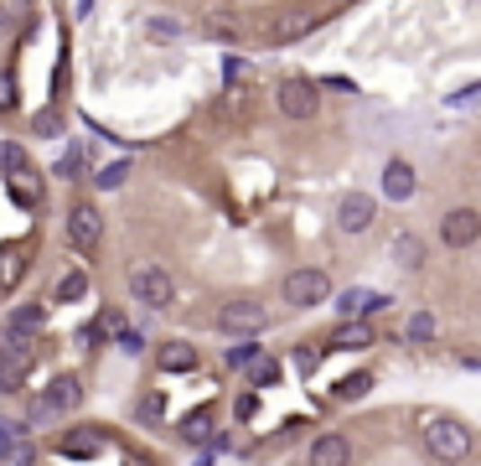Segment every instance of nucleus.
I'll return each instance as SVG.
<instances>
[{
	"label": "nucleus",
	"mask_w": 481,
	"mask_h": 466,
	"mask_svg": "<svg viewBox=\"0 0 481 466\" xmlns=\"http://www.w3.org/2000/svg\"><path fill=\"white\" fill-rule=\"evenodd\" d=\"M42 306H22L11 311L5 327H0V358H16V363H31L37 358V332H42Z\"/></svg>",
	"instance_id": "nucleus-1"
},
{
	"label": "nucleus",
	"mask_w": 481,
	"mask_h": 466,
	"mask_svg": "<svg viewBox=\"0 0 481 466\" xmlns=\"http://www.w3.org/2000/svg\"><path fill=\"white\" fill-rule=\"evenodd\" d=\"M424 445H430V456L440 462H466L471 456V430L450 415H435V420L424 425Z\"/></svg>",
	"instance_id": "nucleus-2"
},
{
	"label": "nucleus",
	"mask_w": 481,
	"mask_h": 466,
	"mask_svg": "<svg viewBox=\"0 0 481 466\" xmlns=\"http://www.w3.org/2000/svg\"><path fill=\"white\" fill-rule=\"evenodd\" d=\"M129 296L140 300V306H150V311H161V306L176 300V280H171L161 264H140V270L129 275Z\"/></svg>",
	"instance_id": "nucleus-3"
},
{
	"label": "nucleus",
	"mask_w": 481,
	"mask_h": 466,
	"mask_svg": "<svg viewBox=\"0 0 481 466\" xmlns=\"http://www.w3.org/2000/svg\"><path fill=\"white\" fill-rule=\"evenodd\" d=\"M78 399H84V383L73 379V373H58V379L47 383V394L37 399L31 420H52V415H67V409H78Z\"/></svg>",
	"instance_id": "nucleus-4"
},
{
	"label": "nucleus",
	"mask_w": 481,
	"mask_h": 466,
	"mask_svg": "<svg viewBox=\"0 0 481 466\" xmlns=\"http://www.w3.org/2000/svg\"><path fill=\"white\" fill-rule=\"evenodd\" d=\"M67 238H73V249H99V238H104V212L94 208V202H73L67 208Z\"/></svg>",
	"instance_id": "nucleus-5"
},
{
	"label": "nucleus",
	"mask_w": 481,
	"mask_h": 466,
	"mask_svg": "<svg viewBox=\"0 0 481 466\" xmlns=\"http://www.w3.org/2000/svg\"><path fill=\"white\" fill-rule=\"evenodd\" d=\"M274 104H280V114H285V120H316L321 94H316V84H306V78H285V84H280V94H274Z\"/></svg>",
	"instance_id": "nucleus-6"
},
{
	"label": "nucleus",
	"mask_w": 481,
	"mask_h": 466,
	"mask_svg": "<svg viewBox=\"0 0 481 466\" xmlns=\"http://www.w3.org/2000/svg\"><path fill=\"white\" fill-rule=\"evenodd\" d=\"M326 296H332V280L321 270H290L285 275V300L290 306H321Z\"/></svg>",
	"instance_id": "nucleus-7"
},
{
	"label": "nucleus",
	"mask_w": 481,
	"mask_h": 466,
	"mask_svg": "<svg viewBox=\"0 0 481 466\" xmlns=\"http://www.w3.org/2000/svg\"><path fill=\"white\" fill-rule=\"evenodd\" d=\"M440 238H445L450 249H471L481 238V212L477 208H450L440 218Z\"/></svg>",
	"instance_id": "nucleus-8"
},
{
	"label": "nucleus",
	"mask_w": 481,
	"mask_h": 466,
	"mask_svg": "<svg viewBox=\"0 0 481 466\" xmlns=\"http://www.w3.org/2000/svg\"><path fill=\"white\" fill-rule=\"evenodd\" d=\"M264 321H270V317H264V306H259V300H228V306L218 311V327L233 332V337H249V332H259Z\"/></svg>",
	"instance_id": "nucleus-9"
},
{
	"label": "nucleus",
	"mask_w": 481,
	"mask_h": 466,
	"mask_svg": "<svg viewBox=\"0 0 481 466\" xmlns=\"http://www.w3.org/2000/svg\"><path fill=\"white\" fill-rule=\"evenodd\" d=\"M316 26H321V11H316V5H295V11H280V16H274L270 42H300Z\"/></svg>",
	"instance_id": "nucleus-10"
},
{
	"label": "nucleus",
	"mask_w": 481,
	"mask_h": 466,
	"mask_svg": "<svg viewBox=\"0 0 481 466\" xmlns=\"http://www.w3.org/2000/svg\"><path fill=\"white\" fill-rule=\"evenodd\" d=\"M0 171L11 176V187H16V202H37V192H31V156L22 146H0Z\"/></svg>",
	"instance_id": "nucleus-11"
},
{
	"label": "nucleus",
	"mask_w": 481,
	"mask_h": 466,
	"mask_svg": "<svg viewBox=\"0 0 481 466\" xmlns=\"http://www.w3.org/2000/svg\"><path fill=\"white\" fill-rule=\"evenodd\" d=\"M373 218L378 212H373V197H368V192H347V197L336 202V229L342 233H362Z\"/></svg>",
	"instance_id": "nucleus-12"
},
{
	"label": "nucleus",
	"mask_w": 481,
	"mask_h": 466,
	"mask_svg": "<svg viewBox=\"0 0 481 466\" xmlns=\"http://www.w3.org/2000/svg\"><path fill=\"white\" fill-rule=\"evenodd\" d=\"M347 462H352V445H347V435L326 430V435H316V441H311V462H306V466H347Z\"/></svg>",
	"instance_id": "nucleus-13"
},
{
	"label": "nucleus",
	"mask_w": 481,
	"mask_h": 466,
	"mask_svg": "<svg viewBox=\"0 0 481 466\" xmlns=\"http://www.w3.org/2000/svg\"><path fill=\"white\" fill-rule=\"evenodd\" d=\"M336 306H342V317H347V321H362V317H373V311H383L388 296H378V291H347Z\"/></svg>",
	"instance_id": "nucleus-14"
},
{
	"label": "nucleus",
	"mask_w": 481,
	"mask_h": 466,
	"mask_svg": "<svg viewBox=\"0 0 481 466\" xmlns=\"http://www.w3.org/2000/svg\"><path fill=\"white\" fill-rule=\"evenodd\" d=\"M104 451V435L99 430H67L63 435V456H73V462H88V456H99Z\"/></svg>",
	"instance_id": "nucleus-15"
},
{
	"label": "nucleus",
	"mask_w": 481,
	"mask_h": 466,
	"mask_svg": "<svg viewBox=\"0 0 481 466\" xmlns=\"http://www.w3.org/2000/svg\"><path fill=\"white\" fill-rule=\"evenodd\" d=\"M383 192H388L394 202H404V197L414 192V166H409V161H388V166H383Z\"/></svg>",
	"instance_id": "nucleus-16"
},
{
	"label": "nucleus",
	"mask_w": 481,
	"mask_h": 466,
	"mask_svg": "<svg viewBox=\"0 0 481 466\" xmlns=\"http://www.w3.org/2000/svg\"><path fill=\"white\" fill-rule=\"evenodd\" d=\"M197 347H192V342H166V347H161V368H166V373H192V368H197Z\"/></svg>",
	"instance_id": "nucleus-17"
},
{
	"label": "nucleus",
	"mask_w": 481,
	"mask_h": 466,
	"mask_svg": "<svg viewBox=\"0 0 481 466\" xmlns=\"http://www.w3.org/2000/svg\"><path fill=\"white\" fill-rule=\"evenodd\" d=\"M332 347H336V353H357V347H373V327H368V321H347L342 332H332Z\"/></svg>",
	"instance_id": "nucleus-18"
},
{
	"label": "nucleus",
	"mask_w": 481,
	"mask_h": 466,
	"mask_svg": "<svg viewBox=\"0 0 481 466\" xmlns=\"http://www.w3.org/2000/svg\"><path fill=\"white\" fill-rule=\"evenodd\" d=\"M0 466H37V445L22 441V435L0 441Z\"/></svg>",
	"instance_id": "nucleus-19"
},
{
	"label": "nucleus",
	"mask_w": 481,
	"mask_h": 466,
	"mask_svg": "<svg viewBox=\"0 0 481 466\" xmlns=\"http://www.w3.org/2000/svg\"><path fill=\"white\" fill-rule=\"evenodd\" d=\"M394 259L404 264V270H419V264H424V244H419L414 233H398V238H394Z\"/></svg>",
	"instance_id": "nucleus-20"
},
{
	"label": "nucleus",
	"mask_w": 481,
	"mask_h": 466,
	"mask_svg": "<svg viewBox=\"0 0 481 466\" xmlns=\"http://www.w3.org/2000/svg\"><path fill=\"white\" fill-rule=\"evenodd\" d=\"M26 270V255H22V244H11V249H0V291L5 285H16Z\"/></svg>",
	"instance_id": "nucleus-21"
},
{
	"label": "nucleus",
	"mask_w": 481,
	"mask_h": 466,
	"mask_svg": "<svg viewBox=\"0 0 481 466\" xmlns=\"http://www.w3.org/2000/svg\"><path fill=\"white\" fill-rule=\"evenodd\" d=\"M26 368H31V363L0 358V394H22V389H26Z\"/></svg>",
	"instance_id": "nucleus-22"
},
{
	"label": "nucleus",
	"mask_w": 481,
	"mask_h": 466,
	"mask_svg": "<svg viewBox=\"0 0 481 466\" xmlns=\"http://www.w3.org/2000/svg\"><path fill=\"white\" fill-rule=\"evenodd\" d=\"M84 296H88V275L84 270H67V275L58 280V300H63V306H78Z\"/></svg>",
	"instance_id": "nucleus-23"
},
{
	"label": "nucleus",
	"mask_w": 481,
	"mask_h": 466,
	"mask_svg": "<svg viewBox=\"0 0 481 466\" xmlns=\"http://www.w3.org/2000/svg\"><path fill=\"white\" fill-rule=\"evenodd\" d=\"M368 389H373V373H347V379H336V383H332V394H336V399H347V404L362 399Z\"/></svg>",
	"instance_id": "nucleus-24"
},
{
	"label": "nucleus",
	"mask_w": 481,
	"mask_h": 466,
	"mask_svg": "<svg viewBox=\"0 0 481 466\" xmlns=\"http://www.w3.org/2000/svg\"><path fill=\"white\" fill-rule=\"evenodd\" d=\"M244 368H249V379H254V383H280V363L264 358V353H254V358L244 363Z\"/></svg>",
	"instance_id": "nucleus-25"
},
{
	"label": "nucleus",
	"mask_w": 481,
	"mask_h": 466,
	"mask_svg": "<svg viewBox=\"0 0 481 466\" xmlns=\"http://www.w3.org/2000/svg\"><path fill=\"white\" fill-rule=\"evenodd\" d=\"M182 435H187V441H208L212 435V409H192L187 425H182Z\"/></svg>",
	"instance_id": "nucleus-26"
},
{
	"label": "nucleus",
	"mask_w": 481,
	"mask_h": 466,
	"mask_svg": "<svg viewBox=\"0 0 481 466\" xmlns=\"http://www.w3.org/2000/svg\"><path fill=\"white\" fill-rule=\"evenodd\" d=\"M146 31L156 37V42H176V37H182V22H176V16H156Z\"/></svg>",
	"instance_id": "nucleus-27"
},
{
	"label": "nucleus",
	"mask_w": 481,
	"mask_h": 466,
	"mask_svg": "<svg viewBox=\"0 0 481 466\" xmlns=\"http://www.w3.org/2000/svg\"><path fill=\"white\" fill-rule=\"evenodd\" d=\"M125 176H129V161H109V166L104 171H99V176H94V182H99V187H120V182H125Z\"/></svg>",
	"instance_id": "nucleus-28"
},
{
	"label": "nucleus",
	"mask_w": 481,
	"mask_h": 466,
	"mask_svg": "<svg viewBox=\"0 0 481 466\" xmlns=\"http://www.w3.org/2000/svg\"><path fill=\"white\" fill-rule=\"evenodd\" d=\"M202 31H208V37H218V42H233V37H238V26H233L228 16H208V22H202Z\"/></svg>",
	"instance_id": "nucleus-29"
},
{
	"label": "nucleus",
	"mask_w": 481,
	"mask_h": 466,
	"mask_svg": "<svg viewBox=\"0 0 481 466\" xmlns=\"http://www.w3.org/2000/svg\"><path fill=\"white\" fill-rule=\"evenodd\" d=\"M430 337H435V317H430V311L409 317V342H430Z\"/></svg>",
	"instance_id": "nucleus-30"
},
{
	"label": "nucleus",
	"mask_w": 481,
	"mask_h": 466,
	"mask_svg": "<svg viewBox=\"0 0 481 466\" xmlns=\"http://www.w3.org/2000/svg\"><path fill=\"white\" fill-rule=\"evenodd\" d=\"M0 109H16V73H0Z\"/></svg>",
	"instance_id": "nucleus-31"
},
{
	"label": "nucleus",
	"mask_w": 481,
	"mask_h": 466,
	"mask_svg": "<svg viewBox=\"0 0 481 466\" xmlns=\"http://www.w3.org/2000/svg\"><path fill=\"white\" fill-rule=\"evenodd\" d=\"M233 409H238V420H254V415H259V399H254V394H238Z\"/></svg>",
	"instance_id": "nucleus-32"
},
{
	"label": "nucleus",
	"mask_w": 481,
	"mask_h": 466,
	"mask_svg": "<svg viewBox=\"0 0 481 466\" xmlns=\"http://www.w3.org/2000/svg\"><path fill=\"white\" fill-rule=\"evenodd\" d=\"M120 347H125V353H140L146 342H140V332H129V327H125V332H120Z\"/></svg>",
	"instance_id": "nucleus-33"
},
{
	"label": "nucleus",
	"mask_w": 481,
	"mask_h": 466,
	"mask_svg": "<svg viewBox=\"0 0 481 466\" xmlns=\"http://www.w3.org/2000/svg\"><path fill=\"white\" fill-rule=\"evenodd\" d=\"M5 26H11V16H5V11H0V31H5Z\"/></svg>",
	"instance_id": "nucleus-34"
},
{
	"label": "nucleus",
	"mask_w": 481,
	"mask_h": 466,
	"mask_svg": "<svg viewBox=\"0 0 481 466\" xmlns=\"http://www.w3.org/2000/svg\"><path fill=\"white\" fill-rule=\"evenodd\" d=\"M129 466H150V462H129Z\"/></svg>",
	"instance_id": "nucleus-35"
}]
</instances>
